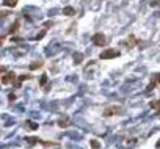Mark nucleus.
<instances>
[{"label":"nucleus","mask_w":160,"mask_h":149,"mask_svg":"<svg viewBox=\"0 0 160 149\" xmlns=\"http://www.w3.org/2000/svg\"><path fill=\"white\" fill-rule=\"evenodd\" d=\"M8 99H10V102H14V100H16V96H14V94H10Z\"/></svg>","instance_id":"21"},{"label":"nucleus","mask_w":160,"mask_h":149,"mask_svg":"<svg viewBox=\"0 0 160 149\" xmlns=\"http://www.w3.org/2000/svg\"><path fill=\"white\" fill-rule=\"evenodd\" d=\"M158 83H160V74H157V76L154 77V80H152V82L148 85V91H152V90H154V88H155Z\"/></svg>","instance_id":"7"},{"label":"nucleus","mask_w":160,"mask_h":149,"mask_svg":"<svg viewBox=\"0 0 160 149\" xmlns=\"http://www.w3.org/2000/svg\"><path fill=\"white\" fill-rule=\"evenodd\" d=\"M89 145H91L93 149H99V148H101V143H99L97 140H91V141H89Z\"/></svg>","instance_id":"19"},{"label":"nucleus","mask_w":160,"mask_h":149,"mask_svg":"<svg viewBox=\"0 0 160 149\" xmlns=\"http://www.w3.org/2000/svg\"><path fill=\"white\" fill-rule=\"evenodd\" d=\"M44 25H46V28H49V27H52V25H53V24H52V22H46V24H44Z\"/></svg>","instance_id":"22"},{"label":"nucleus","mask_w":160,"mask_h":149,"mask_svg":"<svg viewBox=\"0 0 160 149\" xmlns=\"http://www.w3.org/2000/svg\"><path fill=\"white\" fill-rule=\"evenodd\" d=\"M25 126H29V129H32V130H36L38 129V124L33 123V121H25Z\"/></svg>","instance_id":"16"},{"label":"nucleus","mask_w":160,"mask_h":149,"mask_svg":"<svg viewBox=\"0 0 160 149\" xmlns=\"http://www.w3.org/2000/svg\"><path fill=\"white\" fill-rule=\"evenodd\" d=\"M6 72H8V71H6V67L0 64V79H2V77L5 76V74H6Z\"/></svg>","instance_id":"20"},{"label":"nucleus","mask_w":160,"mask_h":149,"mask_svg":"<svg viewBox=\"0 0 160 149\" xmlns=\"http://www.w3.org/2000/svg\"><path fill=\"white\" fill-rule=\"evenodd\" d=\"M127 41H129V43H127V49H132L134 46H137V44H138V39H137L134 35H130V36L127 38Z\"/></svg>","instance_id":"8"},{"label":"nucleus","mask_w":160,"mask_h":149,"mask_svg":"<svg viewBox=\"0 0 160 149\" xmlns=\"http://www.w3.org/2000/svg\"><path fill=\"white\" fill-rule=\"evenodd\" d=\"M32 76L30 74H22V76L17 77V82H16V88H20V85H22V82H25V80H30Z\"/></svg>","instance_id":"6"},{"label":"nucleus","mask_w":160,"mask_h":149,"mask_svg":"<svg viewBox=\"0 0 160 149\" xmlns=\"http://www.w3.org/2000/svg\"><path fill=\"white\" fill-rule=\"evenodd\" d=\"M27 143L29 145H36V143H39V145H43V146H47V148H57L58 146V143H52V141H43V140H39V138H35V137H27Z\"/></svg>","instance_id":"3"},{"label":"nucleus","mask_w":160,"mask_h":149,"mask_svg":"<svg viewBox=\"0 0 160 149\" xmlns=\"http://www.w3.org/2000/svg\"><path fill=\"white\" fill-rule=\"evenodd\" d=\"M0 80H2L3 85H10V83H14V80H17V76H16V74L13 72V71H8Z\"/></svg>","instance_id":"5"},{"label":"nucleus","mask_w":160,"mask_h":149,"mask_svg":"<svg viewBox=\"0 0 160 149\" xmlns=\"http://www.w3.org/2000/svg\"><path fill=\"white\" fill-rule=\"evenodd\" d=\"M91 41H93V44H94V46L102 47V46H105V44H107V38L104 36L102 33H94L93 38H91Z\"/></svg>","instance_id":"4"},{"label":"nucleus","mask_w":160,"mask_h":149,"mask_svg":"<svg viewBox=\"0 0 160 149\" xmlns=\"http://www.w3.org/2000/svg\"><path fill=\"white\" fill-rule=\"evenodd\" d=\"M2 5L3 6H11V8H14L17 5V0H2Z\"/></svg>","instance_id":"11"},{"label":"nucleus","mask_w":160,"mask_h":149,"mask_svg":"<svg viewBox=\"0 0 160 149\" xmlns=\"http://www.w3.org/2000/svg\"><path fill=\"white\" fill-rule=\"evenodd\" d=\"M122 113V105H110L104 110V116H115V115H121Z\"/></svg>","instance_id":"2"},{"label":"nucleus","mask_w":160,"mask_h":149,"mask_svg":"<svg viewBox=\"0 0 160 149\" xmlns=\"http://www.w3.org/2000/svg\"><path fill=\"white\" fill-rule=\"evenodd\" d=\"M19 25H20V21H14V24L11 25V28H10V33L13 35V33H16L19 30Z\"/></svg>","instance_id":"13"},{"label":"nucleus","mask_w":160,"mask_h":149,"mask_svg":"<svg viewBox=\"0 0 160 149\" xmlns=\"http://www.w3.org/2000/svg\"><path fill=\"white\" fill-rule=\"evenodd\" d=\"M63 14L65 16H74L75 14V10L72 8V6H65V8H63Z\"/></svg>","instance_id":"9"},{"label":"nucleus","mask_w":160,"mask_h":149,"mask_svg":"<svg viewBox=\"0 0 160 149\" xmlns=\"http://www.w3.org/2000/svg\"><path fill=\"white\" fill-rule=\"evenodd\" d=\"M119 55H121V52H119V50H115V49H105V50H102V52H101L99 58H101V60H112V58H118Z\"/></svg>","instance_id":"1"},{"label":"nucleus","mask_w":160,"mask_h":149,"mask_svg":"<svg viewBox=\"0 0 160 149\" xmlns=\"http://www.w3.org/2000/svg\"><path fill=\"white\" fill-rule=\"evenodd\" d=\"M46 85H47V74H43L39 80V86H46Z\"/></svg>","instance_id":"18"},{"label":"nucleus","mask_w":160,"mask_h":149,"mask_svg":"<svg viewBox=\"0 0 160 149\" xmlns=\"http://www.w3.org/2000/svg\"><path fill=\"white\" fill-rule=\"evenodd\" d=\"M43 66H44L43 61H35V63L30 64V69H32V71H36V69H39V67H43Z\"/></svg>","instance_id":"12"},{"label":"nucleus","mask_w":160,"mask_h":149,"mask_svg":"<svg viewBox=\"0 0 160 149\" xmlns=\"http://www.w3.org/2000/svg\"><path fill=\"white\" fill-rule=\"evenodd\" d=\"M3 41H5V36H0V46L3 44Z\"/></svg>","instance_id":"23"},{"label":"nucleus","mask_w":160,"mask_h":149,"mask_svg":"<svg viewBox=\"0 0 160 149\" xmlns=\"http://www.w3.org/2000/svg\"><path fill=\"white\" fill-rule=\"evenodd\" d=\"M74 61H75V64H79V63H82V60H83V53H74Z\"/></svg>","instance_id":"14"},{"label":"nucleus","mask_w":160,"mask_h":149,"mask_svg":"<svg viewBox=\"0 0 160 149\" xmlns=\"http://www.w3.org/2000/svg\"><path fill=\"white\" fill-rule=\"evenodd\" d=\"M151 108L152 110H155V112H160V99H157V100H151Z\"/></svg>","instance_id":"10"},{"label":"nucleus","mask_w":160,"mask_h":149,"mask_svg":"<svg viewBox=\"0 0 160 149\" xmlns=\"http://www.w3.org/2000/svg\"><path fill=\"white\" fill-rule=\"evenodd\" d=\"M155 149H160V140L157 141V145H155Z\"/></svg>","instance_id":"24"},{"label":"nucleus","mask_w":160,"mask_h":149,"mask_svg":"<svg viewBox=\"0 0 160 149\" xmlns=\"http://www.w3.org/2000/svg\"><path fill=\"white\" fill-rule=\"evenodd\" d=\"M46 33H47V28H43V30H41V31L38 33V35H36V36H35V39H36V41H39V39H43V36L46 35Z\"/></svg>","instance_id":"17"},{"label":"nucleus","mask_w":160,"mask_h":149,"mask_svg":"<svg viewBox=\"0 0 160 149\" xmlns=\"http://www.w3.org/2000/svg\"><path fill=\"white\" fill-rule=\"evenodd\" d=\"M68 124H69V118H61V119H58V126H60V127H68Z\"/></svg>","instance_id":"15"}]
</instances>
